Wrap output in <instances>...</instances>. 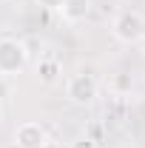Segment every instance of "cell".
<instances>
[{"label": "cell", "mask_w": 145, "mask_h": 148, "mask_svg": "<svg viewBox=\"0 0 145 148\" xmlns=\"http://www.w3.org/2000/svg\"><path fill=\"white\" fill-rule=\"evenodd\" d=\"M111 34H114V40H120L125 46H134V43L145 40V14L134 12V9L120 12L111 20Z\"/></svg>", "instance_id": "6da1fadb"}, {"label": "cell", "mask_w": 145, "mask_h": 148, "mask_svg": "<svg viewBox=\"0 0 145 148\" xmlns=\"http://www.w3.org/2000/svg\"><path fill=\"white\" fill-rule=\"evenodd\" d=\"M29 66V49L17 37H0V77H17Z\"/></svg>", "instance_id": "7a4b0ae2"}, {"label": "cell", "mask_w": 145, "mask_h": 148, "mask_svg": "<svg viewBox=\"0 0 145 148\" xmlns=\"http://www.w3.org/2000/svg\"><path fill=\"white\" fill-rule=\"evenodd\" d=\"M100 94V83L94 80V74H71L66 80V97L74 106H91Z\"/></svg>", "instance_id": "3957f363"}, {"label": "cell", "mask_w": 145, "mask_h": 148, "mask_svg": "<svg viewBox=\"0 0 145 148\" xmlns=\"http://www.w3.org/2000/svg\"><path fill=\"white\" fill-rule=\"evenodd\" d=\"M49 140V134L46 128L40 125V123H20L17 128H14V145L17 148H43V143Z\"/></svg>", "instance_id": "277c9868"}, {"label": "cell", "mask_w": 145, "mask_h": 148, "mask_svg": "<svg viewBox=\"0 0 145 148\" xmlns=\"http://www.w3.org/2000/svg\"><path fill=\"white\" fill-rule=\"evenodd\" d=\"M60 74H63V66L57 63L54 57H43L37 63V77H40L43 86H54L57 80H60Z\"/></svg>", "instance_id": "5b68a950"}, {"label": "cell", "mask_w": 145, "mask_h": 148, "mask_svg": "<svg viewBox=\"0 0 145 148\" xmlns=\"http://www.w3.org/2000/svg\"><path fill=\"white\" fill-rule=\"evenodd\" d=\"M88 9H91L88 0H66L63 9H60V14H63L66 23H80V20L88 17Z\"/></svg>", "instance_id": "8992f818"}, {"label": "cell", "mask_w": 145, "mask_h": 148, "mask_svg": "<svg viewBox=\"0 0 145 148\" xmlns=\"http://www.w3.org/2000/svg\"><path fill=\"white\" fill-rule=\"evenodd\" d=\"M37 3H40V6L46 9V12H60L66 0H37Z\"/></svg>", "instance_id": "52a82bcc"}, {"label": "cell", "mask_w": 145, "mask_h": 148, "mask_svg": "<svg viewBox=\"0 0 145 148\" xmlns=\"http://www.w3.org/2000/svg\"><path fill=\"white\" fill-rule=\"evenodd\" d=\"M71 148H97V143H94L91 137H77L71 143Z\"/></svg>", "instance_id": "ba28073f"}, {"label": "cell", "mask_w": 145, "mask_h": 148, "mask_svg": "<svg viewBox=\"0 0 145 148\" xmlns=\"http://www.w3.org/2000/svg\"><path fill=\"white\" fill-rule=\"evenodd\" d=\"M43 148H66V145H63V143H57V140H46Z\"/></svg>", "instance_id": "9c48e42d"}]
</instances>
